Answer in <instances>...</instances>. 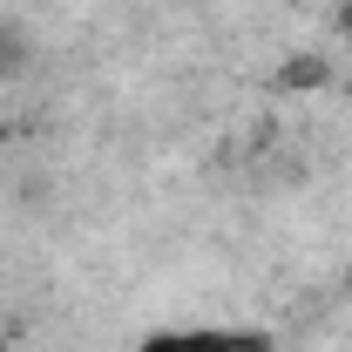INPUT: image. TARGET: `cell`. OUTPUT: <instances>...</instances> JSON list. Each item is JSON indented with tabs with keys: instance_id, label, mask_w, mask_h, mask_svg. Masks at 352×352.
Returning <instances> with one entry per match:
<instances>
[{
	"instance_id": "1",
	"label": "cell",
	"mask_w": 352,
	"mask_h": 352,
	"mask_svg": "<svg viewBox=\"0 0 352 352\" xmlns=\"http://www.w3.org/2000/svg\"><path fill=\"white\" fill-rule=\"evenodd\" d=\"M135 352H278V346L258 325H163V332H142Z\"/></svg>"
},
{
	"instance_id": "2",
	"label": "cell",
	"mask_w": 352,
	"mask_h": 352,
	"mask_svg": "<svg viewBox=\"0 0 352 352\" xmlns=\"http://www.w3.org/2000/svg\"><path fill=\"white\" fill-rule=\"evenodd\" d=\"M332 82V61H325V54H292V61H285V68H278V88H325Z\"/></svg>"
},
{
	"instance_id": "3",
	"label": "cell",
	"mask_w": 352,
	"mask_h": 352,
	"mask_svg": "<svg viewBox=\"0 0 352 352\" xmlns=\"http://www.w3.org/2000/svg\"><path fill=\"white\" fill-rule=\"evenodd\" d=\"M332 28H339V41H352V0H339V7H332Z\"/></svg>"
},
{
	"instance_id": "4",
	"label": "cell",
	"mask_w": 352,
	"mask_h": 352,
	"mask_svg": "<svg viewBox=\"0 0 352 352\" xmlns=\"http://www.w3.org/2000/svg\"><path fill=\"white\" fill-rule=\"evenodd\" d=\"M0 54H7V34H0Z\"/></svg>"
},
{
	"instance_id": "5",
	"label": "cell",
	"mask_w": 352,
	"mask_h": 352,
	"mask_svg": "<svg viewBox=\"0 0 352 352\" xmlns=\"http://www.w3.org/2000/svg\"><path fill=\"white\" fill-rule=\"evenodd\" d=\"M0 142H7V129H0Z\"/></svg>"
},
{
	"instance_id": "6",
	"label": "cell",
	"mask_w": 352,
	"mask_h": 352,
	"mask_svg": "<svg viewBox=\"0 0 352 352\" xmlns=\"http://www.w3.org/2000/svg\"><path fill=\"white\" fill-rule=\"evenodd\" d=\"M0 352H7V339H0Z\"/></svg>"
}]
</instances>
